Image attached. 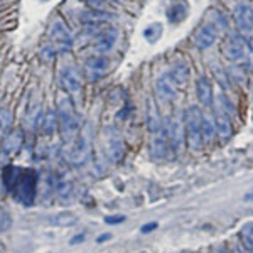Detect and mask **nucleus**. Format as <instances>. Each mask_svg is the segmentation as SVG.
I'll use <instances>...</instances> for the list:
<instances>
[{
  "label": "nucleus",
  "mask_w": 253,
  "mask_h": 253,
  "mask_svg": "<svg viewBox=\"0 0 253 253\" xmlns=\"http://www.w3.org/2000/svg\"><path fill=\"white\" fill-rule=\"evenodd\" d=\"M89 152V138L84 132H78V137L71 140V150H69L68 157L73 164H81L84 162Z\"/></svg>",
  "instance_id": "obj_15"
},
{
  "label": "nucleus",
  "mask_w": 253,
  "mask_h": 253,
  "mask_svg": "<svg viewBox=\"0 0 253 253\" xmlns=\"http://www.w3.org/2000/svg\"><path fill=\"white\" fill-rule=\"evenodd\" d=\"M76 221H78V218L71 213H63L52 218V223L58 224V226H73V224H76Z\"/></svg>",
  "instance_id": "obj_26"
},
{
  "label": "nucleus",
  "mask_w": 253,
  "mask_h": 253,
  "mask_svg": "<svg viewBox=\"0 0 253 253\" xmlns=\"http://www.w3.org/2000/svg\"><path fill=\"white\" fill-rule=\"evenodd\" d=\"M147 128L150 133H156L157 130L162 128V118L159 115L157 105L154 100L147 101Z\"/></svg>",
  "instance_id": "obj_23"
},
{
  "label": "nucleus",
  "mask_w": 253,
  "mask_h": 253,
  "mask_svg": "<svg viewBox=\"0 0 253 253\" xmlns=\"http://www.w3.org/2000/svg\"><path fill=\"white\" fill-rule=\"evenodd\" d=\"M213 107H214L213 124L218 135H221L223 138L231 137V133H233V118H235L233 103H231L230 98L224 95V93H219V95L214 96Z\"/></svg>",
  "instance_id": "obj_3"
},
{
  "label": "nucleus",
  "mask_w": 253,
  "mask_h": 253,
  "mask_svg": "<svg viewBox=\"0 0 253 253\" xmlns=\"http://www.w3.org/2000/svg\"><path fill=\"white\" fill-rule=\"evenodd\" d=\"M156 228H157V223H150V224H144V226H142V233H149V231L156 230Z\"/></svg>",
  "instance_id": "obj_32"
},
{
  "label": "nucleus",
  "mask_w": 253,
  "mask_h": 253,
  "mask_svg": "<svg viewBox=\"0 0 253 253\" xmlns=\"http://www.w3.org/2000/svg\"><path fill=\"white\" fill-rule=\"evenodd\" d=\"M47 39L49 44L47 46L56 52V54H68L71 52L73 46H75V38H73L71 31L68 29V24L64 22L61 17H54L51 22L47 32Z\"/></svg>",
  "instance_id": "obj_5"
},
{
  "label": "nucleus",
  "mask_w": 253,
  "mask_h": 253,
  "mask_svg": "<svg viewBox=\"0 0 253 253\" xmlns=\"http://www.w3.org/2000/svg\"><path fill=\"white\" fill-rule=\"evenodd\" d=\"M213 17H214V22H216V29H218V27H224V26H226V19H224V15L219 10L214 12Z\"/></svg>",
  "instance_id": "obj_30"
},
{
  "label": "nucleus",
  "mask_w": 253,
  "mask_h": 253,
  "mask_svg": "<svg viewBox=\"0 0 253 253\" xmlns=\"http://www.w3.org/2000/svg\"><path fill=\"white\" fill-rule=\"evenodd\" d=\"M41 2H49V0H41Z\"/></svg>",
  "instance_id": "obj_39"
},
{
  "label": "nucleus",
  "mask_w": 253,
  "mask_h": 253,
  "mask_svg": "<svg viewBox=\"0 0 253 253\" xmlns=\"http://www.w3.org/2000/svg\"><path fill=\"white\" fill-rule=\"evenodd\" d=\"M58 81L63 91L68 93L69 96H78L83 91V76L80 69L73 64H66L59 69Z\"/></svg>",
  "instance_id": "obj_6"
},
{
  "label": "nucleus",
  "mask_w": 253,
  "mask_h": 253,
  "mask_svg": "<svg viewBox=\"0 0 253 253\" xmlns=\"http://www.w3.org/2000/svg\"><path fill=\"white\" fill-rule=\"evenodd\" d=\"M196 95H198L199 103L205 108L213 105V100H214L213 84H211V81L208 80L206 76H199L198 81H196Z\"/></svg>",
  "instance_id": "obj_19"
},
{
  "label": "nucleus",
  "mask_w": 253,
  "mask_h": 253,
  "mask_svg": "<svg viewBox=\"0 0 253 253\" xmlns=\"http://www.w3.org/2000/svg\"><path fill=\"white\" fill-rule=\"evenodd\" d=\"M59 128V120H58V112L56 108H47L46 113L42 115V122H41V130L46 137L54 135V132Z\"/></svg>",
  "instance_id": "obj_22"
},
{
  "label": "nucleus",
  "mask_w": 253,
  "mask_h": 253,
  "mask_svg": "<svg viewBox=\"0 0 253 253\" xmlns=\"http://www.w3.org/2000/svg\"><path fill=\"white\" fill-rule=\"evenodd\" d=\"M150 156L156 161H162L167 156V150H169V144H167V135H166V130L162 126L161 130H157L156 133H152L150 137Z\"/></svg>",
  "instance_id": "obj_17"
},
{
  "label": "nucleus",
  "mask_w": 253,
  "mask_h": 253,
  "mask_svg": "<svg viewBox=\"0 0 253 253\" xmlns=\"http://www.w3.org/2000/svg\"><path fill=\"white\" fill-rule=\"evenodd\" d=\"M240 236H242L245 250L253 253V221L243 224L242 230H240Z\"/></svg>",
  "instance_id": "obj_25"
},
{
  "label": "nucleus",
  "mask_w": 253,
  "mask_h": 253,
  "mask_svg": "<svg viewBox=\"0 0 253 253\" xmlns=\"http://www.w3.org/2000/svg\"><path fill=\"white\" fill-rule=\"evenodd\" d=\"M245 201H247V203H253V189L248 194H245Z\"/></svg>",
  "instance_id": "obj_34"
},
{
  "label": "nucleus",
  "mask_w": 253,
  "mask_h": 253,
  "mask_svg": "<svg viewBox=\"0 0 253 253\" xmlns=\"http://www.w3.org/2000/svg\"><path fill=\"white\" fill-rule=\"evenodd\" d=\"M233 19L235 24L238 27L240 34H252L253 32V9L250 3L247 2H240L236 3V7L233 9Z\"/></svg>",
  "instance_id": "obj_12"
},
{
  "label": "nucleus",
  "mask_w": 253,
  "mask_h": 253,
  "mask_svg": "<svg viewBox=\"0 0 253 253\" xmlns=\"http://www.w3.org/2000/svg\"><path fill=\"white\" fill-rule=\"evenodd\" d=\"M164 34V27H162V24L159 22H152L149 24V26L144 29V38L149 41V42H157L159 39H161V36Z\"/></svg>",
  "instance_id": "obj_24"
},
{
  "label": "nucleus",
  "mask_w": 253,
  "mask_h": 253,
  "mask_svg": "<svg viewBox=\"0 0 253 253\" xmlns=\"http://www.w3.org/2000/svg\"><path fill=\"white\" fill-rule=\"evenodd\" d=\"M240 253H250V252H248V250H240Z\"/></svg>",
  "instance_id": "obj_38"
},
{
  "label": "nucleus",
  "mask_w": 253,
  "mask_h": 253,
  "mask_svg": "<svg viewBox=\"0 0 253 253\" xmlns=\"http://www.w3.org/2000/svg\"><path fill=\"white\" fill-rule=\"evenodd\" d=\"M0 253H5V248H3V245H2V242H0Z\"/></svg>",
  "instance_id": "obj_37"
},
{
  "label": "nucleus",
  "mask_w": 253,
  "mask_h": 253,
  "mask_svg": "<svg viewBox=\"0 0 253 253\" xmlns=\"http://www.w3.org/2000/svg\"><path fill=\"white\" fill-rule=\"evenodd\" d=\"M22 144H24V133H22V130L17 128L3 138L2 147H0V154H2L3 157H12L14 154L19 152Z\"/></svg>",
  "instance_id": "obj_18"
},
{
  "label": "nucleus",
  "mask_w": 253,
  "mask_h": 253,
  "mask_svg": "<svg viewBox=\"0 0 253 253\" xmlns=\"http://www.w3.org/2000/svg\"><path fill=\"white\" fill-rule=\"evenodd\" d=\"M5 184L9 186L12 196L20 203V205L29 206L36 198V189H38V174L32 169H17V167H9L5 170Z\"/></svg>",
  "instance_id": "obj_1"
},
{
  "label": "nucleus",
  "mask_w": 253,
  "mask_h": 253,
  "mask_svg": "<svg viewBox=\"0 0 253 253\" xmlns=\"http://www.w3.org/2000/svg\"><path fill=\"white\" fill-rule=\"evenodd\" d=\"M105 240H110V235H101L100 238H98V243H101V242H105Z\"/></svg>",
  "instance_id": "obj_36"
},
{
  "label": "nucleus",
  "mask_w": 253,
  "mask_h": 253,
  "mask_svg": "<svg viewBox=\"0 0 253 253\" xmlns=\"http://www.w3.org/2000/svg\"><path fill=\"white\" fill-rule=\"evenodd\" d=\"M110 69V59L105 54H93L84 59L83 63V75L84 80L89 83H96L103 78Z\"/></svg>",
  "instance_id": "obj_7"
},
{
  "label": "nucleus",
  "mask_w": 253,
  "mask_h": 253,
  "mask_svg": "<svg viewBox=\"0 0 253 253\" xmlns=\"http://www.w3.org/2000/svg\"><path fill=\"white\" fill-rule=\"evenodd\" d=\"M58 120H59V132L63 135L64 142H71L73 138L78 135L80 128H81V122L80 117L76 115L75 105L69 95H63L58 100Z\"/></svg>",
  "instance_id": "obj_2"
},
{
  "label": "nucleus",
  "mask_w": 253,
  "mask_h": 253,
  "mask_svg": "<svg viewBox=\"0 0 253 253\" xmlns=\"http://www.w3.org/2000/svg\"><path fill=\"white\" fill-rule=\"evenodd\" d=\"M187 14H189V3L186 0H172L170 5L167 7L166 10V15H167V20L170 24H179L182 22Z\"/></svg>",
  "instance_id": "obj_20"
},
{
  "label": "nucleus",
  "mask_w": 253,
  "mask_h": 253,
  "mask_svg": "<svg viewBox=\"0 0 253 253\" xmlns=\"http://www.w3.org/2000/svg\"><path fill=\"white\" fill-rule=\"evenodd\" d=\"M224 56L228 61L235 64H243L247 63L248 58V51H247V44L242 36H231L230 39L224 42Z\"/></svg>",
  "instance_id": "obj_11"
},
{
  "label": "nucleus",
  "mask_w": 253,
  "mask_h": 253,
  "mask_svg": "<svg viewBox=\"0 0 253 253\" xmlns=\"http://www.w3.org/2000/svg\"><path fill=\"white\" fill-rule=\"evenodd\" d=\"M125 145L124 140H122L120 132L115 128V126H110L107 130V152L108 157L112 159L113 162H120L124 159V152H125Z\"/></svg>",
  "instance_id": "obj_14"
},
{
  "label": "nucleus",
  "mask_w": 253,
  "mask_h": 253,
  "mask_svg": "<svg viewBox=\"0 0 253 253\" xmlns=\"http://www.w3.org/2000/svg\"><path fill=\"white\" fill-rule=\"evenodd\" d=\"M216 39H218V29H216V26H213V24L201 26L194 32V38H193L196 47L199 49H210L216 42Z\"/></svg>",
  "instance_id": "obj_16"
},
{
  "label": "nucleus",
  "mask_w": 253,
  "mask_h": 253,
  "mask_svg": "<svg viewBox=\"0 0 253 253\" xmlns=\"http://www.w3.org/2000/svg\"><path fill=\"white\" fill-rule=\"evenodd\" d=\"M117 19V15L108 9H86L78 12V22L83 27L91 26H105Z\"/></svg>",
  "instance_id": "obj_10"
},
{
  "label": "nucleus",
  "mask_w": 253,
  "mask_h": 253,
  "mask_svg": "<svg viewBox=\"0 0 253 253\" xmlns=\"http://www.w3.org/2000/svg\"><path fill=\"white\" fill-rule=\"evenodd\" d=\"M118 36H120V32H118L117 27L105 26L103 29H101L95 36V38L91 39L93 41L91 47H93V51H95V54H105V56H107L108 52H112L113 47L117 46Z\"/></svg>",
  "instance_id": "obj_8"
},
{
  "label": "nucleus",
  "mask_w": 253,
  "mask_h": 253,
  "mask_svg": "<svg viewBox=\"0 0 253 253\" xmlns=\"http://www.w3.org/2000/svg\"><path fill=\"white\" fill-rule=\"evenodd\" d=\"M83 240H84V235H76L75 238L71 240V245H76L78 242H83Z\"/></svg>",
  "instance_id": "obj_33"
},
{
  "label": "nucleus",
  "mask_w": 253,
  "mask_h": 253,
  "mask_svg": "<svg viewBox=\"0 0 253 253\" xmlns=\"http://www.w3.org/2000/svg\"><path fill=\"white\" fill-rule=\"evenodd\" d=\"M154 89H156V98L162 103H170V101H174L177 98V84L170 78L169 71L159 76Z\"/></svg>",
  "instance_id": "obj_13"
},
{
  "label": "nucleus",
  "mask_w": 253,
  "mask_h": 253,
  "mask_svg": "<svg viewBox=\"0 0 253 253\" xmlns=\"http://www.w3.org/2000/svg\"><path fill=\"white\" fill-rule=\"evenodd\" d=\"M124 221H125V216H108V218H105V223L108 224H118Z\"/></svg>",
  "instance_id": "obj_31"
},
{
  "label": "nucleus",
  "mask_w": 253,
  "mask_h": 253,
  "mask_svg": "<svg viewBox=\"0 0 253 253\" xmlns=\"http://www.w3.org/2000/svg\"><path fill=\"white\" fill-rule=\"evenodd\" d=\"M213 253H230L226 250V248H223V247H218V248H214Z\"/></svg>",
  "instance_id": "obj_35"
},
{
  "label": "nucleus",
  "mask_w": 253,
  "mask_h": 253,
  "mask_svg": "<svg viewBox=\"0 0 253 253\" xmlns=\"http://www.w3.org/2000/svg\"><path fill=\"white\" fill-rule=\"evenodd\" d=\"M203 120L205 113L199 107H187L184 112V133L186 140L193 150H199L205 145V135H203Z\"/></svg>",
  "instance_id": "obj_4"
},
{
  "label": "nucleus",
  "mask_w": 253,
  "mask_h": 253,
  "mask_svg": "<svg viewBox=\"0 0 253 253\" xmlns=\"http://www.w3.org/2000/svg\"><path fill=\"white\" fill-rule=\"evenodd\" d=\"M12 124V112L10 108H2L0 110V135L7 132V128Z\"/></svg>",
  "instance_id": "obj_27"
},
{
  "label": "nucleus",
  "mask_w": 253,
  "mask_h": 253,
  "mask_svg": "<svg viewBox=\"0 0 253 253\" xmlns=\"http://www.w3.org/2000/svg\"><path fill=\"white\" fill-rule=\"evenodd\" d=\"M169 75L177 86L179 84H186L187 80H189V76H191V68L184 59H179V61H175L172 66H170Z\"/></svg>",
  "instance_id": "obj_21"
},
{
  "label": "nucleus",
  "mask_w": 253,
  "mask_h": 253,
  "mask_svg": "<svg viewBox=\"0 0 253 253\" xmlns=\"http://www.w3.org/2000/svg\"><path fill=\"white\" fill-rule=\"evenodd\" d=\"M10 226H12V216H10V213L7 210H3V208H0V233L7 231Z\"/></svg>",
  "instance_id": "obj_28"
},
{
  "label": "nucleus",
  "mask_w": 253,
  "mask_h": 253,
  "mask_svg": "<svg viewBox=\"0 0 253 253\" xmlns=\"http://www.w3.org/2000/svg\"><path fill=\"white\" fill-rule=\"evenodd\" d=\"M166 135H167V144L169 149L174 152H179L182 149V142L186 138L184 133V118L181 117H172L167 118V124L164 125Z\"/></svg>",
  "instance_id": "obj_9"
},
{
  "label": "nucleus",
  "mask_w": 253,
  "mask_h": 253,
  "mask_svg": "<svg viewBox=\"0 0 253 253\" xmlns=\"http://www.w3.org/2000/svg\"><path fill=\"white\" fill-rule=\"evenodd\" d=\"M88 9H107L108 0H83Z\"/></svg>",
  "instance_id": "obj_29"
}]
</instances>
